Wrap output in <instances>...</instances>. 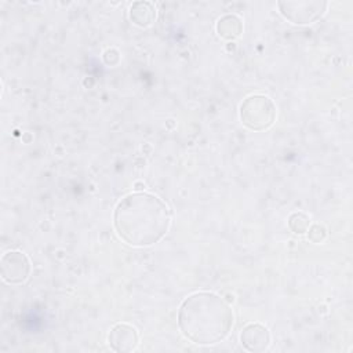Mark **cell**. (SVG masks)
I'll return each mask as SVG.
<instances>
[{"instance_id":"obj_1","label":"cell","mask_w":353,"mask_h":353,"mask_svg":"<svg viewBox=\"0 0 353 353\" xmlns=\"http://www.w3.org/2000/svg\"><path fill=\"white\" fill-rule=\"evenodd\" d=\"M117 234L128 244L146 247L164 237L170 228V212L164 201L146 192L127 194L113 214Z\"/></svg>"},{"instance_id":"obj_2","label":"cell","mask_w":353,"mask_h":353,"mask_svg":"<svg viewBox=\"0 0 353 353\" xmlns=\"http://www.w3.org/2000/svg\"><path fill=\"white\" fill-rule=\"evenodd\" d=\"M178 325L193 343L215 345L230 332L233 312L216 294L201 291L182 302L178 312Z\"/></svg>"},{"instance_id":"obj_3","label":"cell","mask_w":353,"mask_h":353,"mask_svg":"<svg viewBox=\"0 0 353 353\" xmlns=\"http://www.w3.org/2000/svg\"><path fill=\"white\" fill-rule=\"evenodd\" d=\"M240 119L250 130H266L276 119V106L265 95H251L240 106Z\"/></svg>"},{"instance_id":"obj_4","label":"cell","mask_w":353,"mask_h":353,"mask_svg":"<svg viewBox=\"0 0 353 353\" xmlns=\"http://www.w3.org/2000/svg\"><path fill=\"white\" fill-rule=\"evenodd\" d=\"M280 12L285 19L296 25H306L320 19L327 8L325 1H279Z\"/></svg>"},{"instance_id":"obj_5","label":"cell","mask_w":353,"mask_h":353,"mask_svg":"<svg viewBox=\"0 0 353 353\" xmlns=\"http://www.w3.org/2000/svg\"><path fill=\"white\" fill-rule=\"evenodd\" d=\"M30 274L29 258L21 251H8L1 256V277L8 284H21Z\"/></svg>"},{"instance_id":"obj_6","label":"cell","mask_w":353,"mask_h":353,"mask_svg":"<svg viewBox=\"0 0 353 353\" xmlns=\"http://www.w3.org/2000/svg\"><path fill=\"white\" fill-rule=\"evenodd\" d=\"M138 342V332L130 324L119 323L109 332V345L114 352H132L137 349Z\"/></svg>"},{"instance_id":"obj_7","label":"cell","mask_w":353,"mask_h":353,"mask_svg":"<svg viewBox=\"0 0 353 353\" xmlns=\"http://www.w3.org/2000/svg\"><path fill=\"white\" fill-rule=\"evenodd\" d=\"M240 341L248 352H263L270 345V334L265 325L259 323H251L243 328Z\"/></svg>"},{"instance_id":"obj_8","label":"cell","mask_w":353,"mask_h":353,"mask_svg":"<svg viewBox=\"0 0 353 353\" xmlns=\"http://www.w3.org/2000/svg\"><path fill=\"white\" fill-rule=\"evenodd\" d=\"M130 18L138 26H149L156 19V10L148 1H138L131 6Z\"/></svg>"},{"instance_id":"obj_9","label":"cell","mask_w":353,"mask_h":353,"mask_svg":"<svg viewBox=\"0 0 353 353\" xmlns=\"http://www.w3.org/2000/svg\"><path fill=\"white\" fill-rule=\"evenodd\" d=\"M216 32L226 40L237 39L243 32V22L236 15H225L216 23Z\"/></svg>"},{"instance_id":"obj_10","label":"cell","mask_w":353,"mask_h":353,"mask_svg":"<svg viewBox=\"0 0 353 353\" xmlns=\"http://www.w3.org/2000/svg\"><path fill=\"white\" fill-rule=\"evenodd\" d=\"M309 225H310V219L303 212H294L288 218V226L294 233H298V234L306 233L309 229Z\"/></svg>"},{"instance_id":"obj_11","label":"cell","mask_w":353,"mask_h":353,"mask_svg":"<svg viewBox=\"0 0 353 353\" xmlns=\"http://www.w3.org/2000/svg\"><path fill=\"white\" fill-rule=\"evenodd\" d=\"M307 232H309V239H310L313 243H320V241H323V240L325 239V236H327L325 228H324L323 225H320V223L312 225V226L307 229Z\"/></svg>"},{"instance_id":"obj_12","label":"cell","mask_w":353,"mask_h":353,"mask_svg":"<svg viewBox=\"0 0 353 353\" xmlns=\"http://www.w3.org/2000/svg\"><path fill=\"white\" fill-rule=\"evenodd\" d=\"M145 188V185H142V183H135V189H138V190H141V189H143Z\"/></svg>"}]
</instances>
